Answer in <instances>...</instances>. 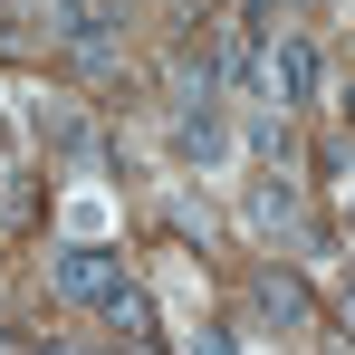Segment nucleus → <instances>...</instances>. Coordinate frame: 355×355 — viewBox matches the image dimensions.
Listing matches in <instances>:
<instances>
[{
    "label": "nucleus",
    "mask_w": 355,
    "mask_h": 355,
    "mask_svg": "<svg viewBox=\"0 0 355 355\" xmlns=\"http://www.w3.org/2000/svg\"><path fill=\"white\" fill-rule=\"evenodd\" d=\"M49 39L67 49L77 77H116L125 67V19L106 10V0H49Z\"/></svg>",
    "instance_id": "1"
},
{
    "label": "nucleus",
    "mask_w": 355,
    "mask_h": 355,
    "mask_svg": "<svg viewBox=\"0 0 355 355\" xmlns=\"http://www.w3.org/2000/svg\"><path fill=\"white\" fill-rule=\"evenodd\" d=\"M259 87H269L279 116H288V106H317V49H307L297 29H269V39H259Z\"/></svg>",
    "instance_id": "2"
},
{
    "label": "nucleus",
    "mask_w": 355,
    "mask_h": 355,
    "mask_svg": "<svg viewBox=\"0 0 355 355\" xmlns=\"http://www.w3.org/2000/svg\"><path fill=\"white\" fill-rule=\"evenodd\" d=\"M250 317L279 327V336H307V327H317V297H307L297 269H250Z\"/></svg>",
    "instance_id": "3"
},
{
    "label": "nucleus",
    "mask_w": 355,
    "mask_h": 355,
    "mask_svg": "<svg viewBox=\"0 0 355 355\" xmlns=\"http://www.w3.org/2000/svg\"><path fill=\"white\" fill-rule=\"evenodd\" d=\"M221 144H231L221 135V96L211 87H182L173 96V154L182 164H221Z\"/></svg>",
    "instance_id": "4"
},
{
    "label": "nucleus",
    "mask_w": 355,
    "mask_h": 355,
    "mask_svg": "<svg viewBox=\"0 0 355 355\" xmlns=\"http://www.w3.org/2000/svg\"><path fill=\"white\" fill-rule=\"evenodd\" d=\"M58 288L77 297V307H106V297L125 288V259L96 250V240H77V250H58Z\"/></svg>",
    "instance_id": "5"
},
{
    "label": "nucleus",
    "mask_w": 355,
    "mask_h": 355,
    "mask_svg": "<svg viewBox=\"0 0 355 355\" xmlns=\"http://www.w3.org/2000/svg\"><path fill=\"white\" fill-rule=\"evenodd\" d=\"M240 211H250V231H288V240H317V231H307V211H297V182H288V173H259Z\"/></svg>",
    "instance_id": "6"
},
{
    "label": "nucleus",
    "mask_w": 355,
    "mask_h": 355,
    "mask_svg": "<svg viewBox=\"0 0 355 355\" xmlns=\"http://www.w3.org/2000/svg\"><path fill=\"white\" fill-rule=\"evenodd\" d=\"M96 317H106V327H116V346H135V355H154V346H164V317H154V297L135 288V279H125V288L106 297Z\"/></svg>",
    "instance_id": "7"
},
{
    "label": "nucleus",
    "mask_w": 355,
    "mask_h": 355,
    "mask_svg": "<svg viewBox=\"0 0 355 355\" xmlns=\"http://www.w3.org/2000/svg\"><path fill=\"white\" fill-rule=\"evenodd\" d=\"M250 135H259V154H279V164H288V154H297V135H288V116H259V125H250Z\"/></svg>",
    "instance_id": "8"
},
{
    "label": "nucleus",
    "mask_w": 355,
    "mask_h": 355,
    "mask_svg": "<svg viewBox=\"0 0 355 355\" xmlns=\"http://www.w3.org/2000/svg\"><path fill=\"white\" fill-rule=\"evenodd\" d=\"M192 355H240V346H231V327H202V336H192Z\"/></svg>",
    "instance_id": "9"
},
{
    "label": "nucleus",
    "mask_w": 355,
    "mask_h": 355,
    "mask_svg": "<svg viewBox=\"0 0 355 355\" xmlns=\"http://www.w3.org/2000/svg\"><path fill=\"white\" fill-rule=\"evenodd\" d=\"M336 192H346V221H355V164H346V173H336Z\"/></svg>",
    "instance_id": "10"
},
{
    "label": "nucleus",
    "mask_w": 355,
    "mask_h": 355,
    "mask_svg": "<svg viewBox=\"0 0 355 355\" xmlns=\"http://www.w3.org/2000/svg\"><path fill=\"white\" fill-rule=\"evenodd\" d=\"M336 116H346V125H355V77H346V96H336Z\"/></svg>",
    "instance_id": "11"
},
{
    "label": "nucleus",
    "mask_w": 355,
    "mask_h": 355,
    "mask_svg": "<svg viewBox=\"0 0 355 355\" xmlns=\"http://www.w3.org/2000/svg\"><path fill=\"white\" fill-rule=\"evenodd\" d=\"M0 355H29V346H19V336H10V327H0Z\"/></svg>",
    "instance_id": "12"
},
{
    "label": "nucleus",
    "mask_w": 355,
    "mask_h": 355,
    "mask_svg": "<svg viewBox=\"0 0 355 355\" xmlns=\"http://www.w3.org/2000/svg\"><path fill=\"white\" fill-rule=\"evenodd\" d=\"M29 355H58V346H29Z\"/></svg>",
    "instance_id": "13"
}]
</instances>
